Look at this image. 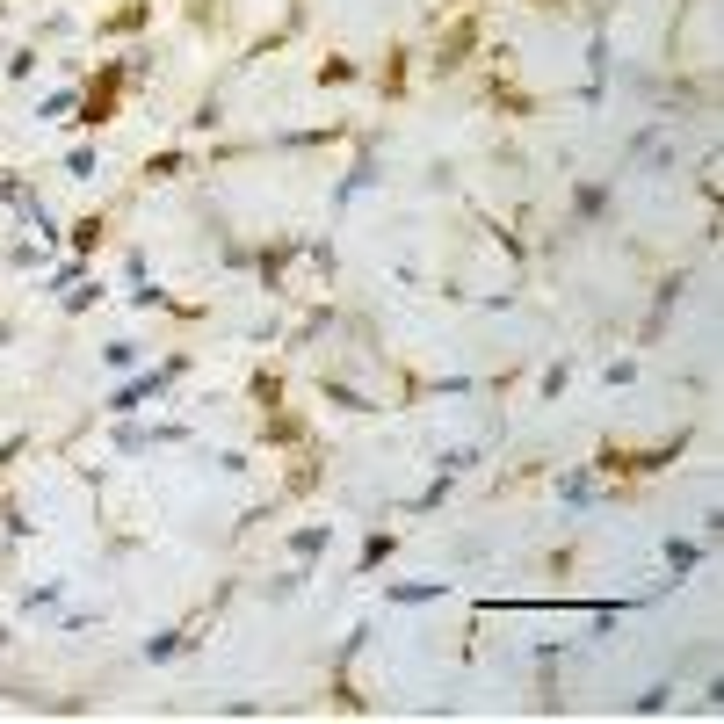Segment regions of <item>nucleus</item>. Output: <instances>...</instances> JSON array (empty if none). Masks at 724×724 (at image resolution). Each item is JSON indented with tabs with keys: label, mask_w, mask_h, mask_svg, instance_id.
Listing matches in <instances>:
<instances>
[{
	"label": "nucleus",
	"mask_w": 724,
	"mask_h": 724,
	"mask_svg": "<svg viewBox=\"0 0 724 724\" xmlns=\"http://www.w3.org/2000/svg\"><path fill=\"white\" fill-rule=\"evenodd\" d=\"M124 87H131V73H124V66L109 58V66H102L95 80L80 87V124H87V131H102L109 116H116V102H124Z\"/></svg>",
	"instance_id": "f257e3e1"
},
{
	"label": "nucleus",
	"mask_w": 724,
	"mask_h": 724,
	"mask_svg": "<svg viewBox=\"0 0 724 724\" xmlns=\"http://www.w3.org/2000/svg\"><path fill=\"white\" fill-rule=\"evenodd\" d=\"M681 449H688V435H667L659 449H623V442H609V449H601V471H609V478H645V471H659V464H674Z\"/></svg>",
	"instance_id": "f03ea898"
},
{
	"label": "nucleus",
	"mask_w": 724,
	"mask_h": 724,
	"mask_svg": "<svg viewBox=\"0 0 724 724\" xmlns=\"http://www.w3.org/2000/svg\"><path fill=\"white\" fill-rule=\"evenodd\" d=\"M471 51H478V22L464 15V22L442 37V51H435V73H464V66H471Z\"/></svg>",
	"instance_id": "7ed1b4c3"
},
{
	"label": "nucleus",
	"mask_w": 724,
	"mask_h": 724,
	"mask_svg": "<svg viewBox=\"0 0 724 724\" xmlns=\"http://www.w3.org/2000/svg\"><path fill=\"white\" fill-rule=\"evenodd\" d=\"M261 435H268V442H312V428H305V420H297L283 399H276V406H261Z\"/></svg>",
	"instance_id": "20e7f679"
},
{
	"label": "nucleus",
	"mask_w": 724,
	"mask_h": 724,
	"mask_svg": "<svg viewBox=\"0 0 724 724\" xmlns=\"http://www.w3.org/2000/svg\"><path fill=\"white\" fill-rule=\"evenodd\" d=\"M145 15H153V0H131V8H116L102 22V37H131V29H145Z\"/></svg>",
	"instance_id": "39448f33"
},
{
	"label": "nucleus",
	"mask_w": 724,
	"mask_h": 724,
	"mask_svg": "<svg viewBox=\"0 0 724 724\" xmlns=\"http://www.w3.org/2000/svg\"><path fill=\"white\" fill-rule=\"evenodd\" d=\"M319 391H326V406H341V413H377V406H370V399H362V391H355V384H341V377H326Z\"/></svg>",
	"instance_id": "423d86ee"
},
{
	"label": "nucleus",
	"mask_w": 724,
	"mask_h": 724,
	"mask_svg": "<svg viewBox=\"0 0 724 724\" xmlns=\"http://www.w3.org/2000/svg\"><path fill=\"white\" fill-rule=\"evenodd\" d=\"M102 239H109V218H102V210H95V218H80V225H73V247H80V261L95 254Z\"/></svg>",
	"instance_id": "0eeeda50"
},
{
	"label": "nucleus",
	"mask_w": 724,
	"mask_h": 724,
	"mask_svg": "<svg viewBox=\"0 0 724 724\" xmlns=\"http://www.w3.org/2000/svg\"><path fill=\"white\" fill-rule=\"evenodd\" d=\"M435 594H449L442 580H413V587H391V601H399V609H420V601H435Z\"/></svg>",
	"instance_id": "6e6552de"
},
{
	"label": "nucleus",
	"mask_w": 724,
	"mask_h": 724,
	"mask_svg": "<svg viewBox=\"0 0 724 724\" xmlns=\"http://www.w3.org/2000/svg\"><path fill=\"white\" fill-rule=\"evenodd\" d=\"M696 558H703V551H696L688 536H674V543H667V572H674V580H681V572H696Z\"/></svg>",
	"instance_id": "1a4fd4ad"
},
{
	"label": "nucleus",
	"mask_w": 724,
	"mask_h": 724,
	"mask_svg": "<svg viewBox=\"0 0 724 724\" xmlns=\"http://www.w3.org/2000/svg\"><path fill=\"white\" fill-rule=\"evenodd\" d=\"M326 543H334V529H297V536H290V551H297V558H319Z\"/></svg>",
	"instance_id": "9d476101"
},
{
	"label": "nucleus",
	"mask_w": 724,
	"mask_h": 724,
	"mask_svg": "<svg viewBox=\"0 0 724 724\" xmlns=\"http://www.w3.org/2000/svg\"><path fill=\"white\" fill-rule=\"evenodd\" d=\"M558 493H565V500H594V471H565Z\"/></svg>",
	"instance_id": "9b49d317"
},
{
	"label": "nucleus",
	"mask_w": 724,
	"mask_h": 724,
	"mask_svg": "<svg viewBox=\"0 0 724 724\" xmlns=\"http://www.w3.org/2000/svg\"><path fill=\"white\" fill-rule=\"evenodd\" d=\"M66 109H80V95H73V87H58V95H44V102H37V116H44V124H51V116H66Z\"/></svg>",
	"instance_id": "f8f14e48"
},
{
	"label": "nucleus",
	"mask_w": 724,
	"mask_h": 724,
	"mask_svg": "<svg viewBox=\"0 0 724 724\" xmlns=\"http://www.w3.org/2000/svg\"><path fill=\"white\" fill-rule=\"evenodd\" d=\"M181 652V630H160V638H145V659H153V667H160V659H174Z\"/></svg>",
	"instance_id": "ddd939ff"
},
{
	"label": "nucleus",
	"mask_w": 724,
	"mask_h": 724,
	"mask_svg": "<svg viewBox=\"0 0 724 724\" xmlns=\"http://www.w3.org/2000/svg\"><path fill=\"white\" fill-rule=\"evenodd\" d=\"M601 203H609V189H594V181H580V196H572V210H580V218H594Z\"/></svg>",
	"instance_id": "4468645a"
},
{
	"label": "nucleus",
	"mask_w": 724,
	"mask_h": 724,
	"mask_svg": "<svg viewBox=\"0 0 724 724\" xmlns=\"http://www.w3.org/2000/svg\"><path fill=\"white\" fill-rule=\"evenodd\" d=\"M102 362H109V370H131V362H138V341H109Z\"/></svg>",
	"instance_id": "2eb2a0df"
},
{
	"label": "nucleus",
	"mask_w": 724,
	"mask_h": 724,
	"mask_svg": "<svg viewBox=\"0 0 724 724\" xmlns=\"http://www.w3.org/2000/svg\"><path fill=\"white\" fill-rule=\"evenodd\" d=\"M384 558H391V536H384V529H377V536H370V543H362V572H370V565H384Z\"/></svg>",
	"instance_id": "dca6fc26"
},
{
	"label": "nucleus",
	"mask_w": 724,
	"mask_h": 724,
	"mask_svg": "<svg viewBox=\"0 0 724 724\" xmlns=\"http://www.w3.org/2000/svg\"><path fill=\"white\" fill-rule=\"evenodd\" d=\"M145 174H153V181H167V174H181V153H153V160H145Z\"/></svg>",
	"instance_id": "f3484780"
},
{
	"label": "nucleus",
	"mask_w": 724,
	"mask_h": 724,
	"mask_svg": "<svg viewBox=\"0 0 724 724\" xmlns=\"http://www.w3.org/2000/svg\"><path fill=\"white\" fill-rule=\"evenodd\" d=\"M66 174H73V181H87V174H95V145H80V153L66 160Z\"/></svg>",
	"instance_id": "a211bd4d"
},
{
	"label": "nucleus",
	"mask_w": 724,
	"mask_h": 724,
	"mask_svg": "<svg viewBox=\"0 0 724 724\" xmlns=\"http://www.w3.org/2000/svg\"><path fill=\"white\" fill-rule=\"evenodd\" d=\"M0 341H8V319H0Z\"/></svg>",
	"instance_id": "6ab92c4d"
}]
</instances>
